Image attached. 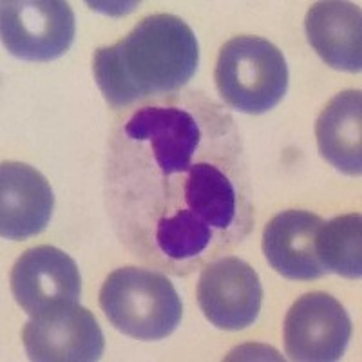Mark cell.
<instances>
[{
	"label": "cell",
	"mask_w": 362,
	"mask_h": 362,
	"mask_svg": "<svg viewBox=\"0 0 362 362\" xmlns=\"http://www.w3.org/2000/svg\"><path fill=\"white\" fill-rule=\"evenodd\" d=\"M322 219L308 210H284L264 226L263 252L270 267L286 279L313 281L325 276L315 243Z\"/></svg>",
	"instance_id": "8fae6325"
},
{
	"label": "cell",
	"mask_w": 362,
	"mask_h": 362,
	"mask_svg": "<svg viewBox=\"0 0 362 362\" xmlns=\"http://www.w3.org/2000/svg\"><path fill=\"white\" fill-rule=\"evenodd\" d=\"M283 337L292 361H339L350 342L351 319L329 293H305L286 313Z\"/></svg>",
	"instance_id": "8992f818"
},
{
	"label": "cell",
	"mask_w": 362,
	"mask_h": 362,
	"mask_svg": "<svg viewBox=\"0 0 362 362\" xmlns=\"http://www.w3.org/2000/svg\"><path fill=\"white\" fill-rule=\"evenodd\" d=\"M198 303L206 321L226 332L252 326L263 305L257 272L239 257H219L202 268Z\"/></svg>",
	"instance_id": "52a82bcc"
},
{
	"label": "cell",
	"mask_w": 362,
	"mask_h": 362,
	"mask_svg": "<svg viewBox=\"0 0 362 362\" xmlns=\"http://www.w3.org/2000/svg\"><path fill=\"white\" fill-rule=\"evenodd\" d=\"M11 292L29 317L78 303L80 270L60 248L40 245L21 255L11 270Z\"/></svg>",
	"instance_id": "9c48e42d"
},
{
	"label": "cell",
	"mask_w": 362,
	"mask_h": 362,
	"mask_svg": "<svg viewBox=\"0 0 362 362\" xmlns=\"http://www.w3.org/2000/svg\"><path fill=\"white\" fill-rule=\"evenodd\" d=\"M100 308L118 332L138 341L169 337L183 315V305L167 276L140 267L109 274L100 290Z\"/></svg>",
	"instance_id": "3957f363"
},
{
	"label": "cell",
	"mask_w": 362,
	"mask_h": 362,
	"mask_svg": "<svg viewBox=\"0 0 362 362\" xmlns=\"http://www.w3.org/2000/svg\"><path fill=\"white\" fill-rule=\"evenodd\" d=\"M51 185L31 165L4 161L0 167V234L22 241L40 234L53 214Z\"/></svg>",
	"instance_id": "30bf717a"
},
{
	"label": "cell",
	"mask_w": 362,
	"mask_h": 362,
	"mask_svg": "<svg viewBox=\"0 0 362 362\" xmlns=\"http://www.w3.org/2000/svg\"><path fill=\"white\" fill-rule=\"evenodd\" d=\"M321 156L348 176L362 173V96L344 90L326 103L315 124Z\"/></svg>",
	"instance_id": "4fadbf2b"
},
{
	"label": "cell",
	"mask_w": 362,
	"mask_h": 362,
	"mask_svg": "<svg viewBox=\"0 0 362 362\" xmlns=\"http://www.w3.org/2000/svg\"><path fill=\"white\" fill-rule=\"evenodd\" d=\"M216 87L228 107L245 115L274 109L288 89V66L272 42L261 37H234L219 51Z\"/></svg>",
	"instance_id": "277c9868"
},
{
	"label": "cell",
	"mask_w": 362,
	"mask_h": 362,
	"mask_svg": "<svg viewBox=\"0 0 362 362\" xmlns=\"http://www.w3.org/2000/svg\"><path fill=\"white\" fill-rule=\"evenodd\" d=\"M317 257L325 274H337L348 279L362 276V218L355 214L337 216L322 223L317 234Z\"/></svg>",
	"instance_id": "5bb4252c"
},
{
	"label": "cell",
	"mask_w": 362,
	"mask_h": 362,
	"mask_svg": "<svg viewBox=\"0 0 362 362\" xmlns=\"http://www.w3.org/2000/svg\"><path fill=\"white\" fill-rule=\"evenodd\" d=\"M198 38L185 21L169 13L141 18L131 33L93 54V74L109 107L170 95L198 71Z\"/></svg>",
	"instance_id": "7a4b0ae2"
},
{
	"label": "cell",
	"mask_w": 362,
	"mask_h": 362,
	"mask_svg": "<svg viewBox=\"0 0 362 362\" xmlns=\"http://www.w3.org/2000/svg\"><path fill=\"white\" fill-rule=\"evenodd\" d=\"M103 198L136 259L187 277L254 228L245 145L232 115L202 90L122 109L109 132Z\"/></svg>",
	"instance_id": "6da1fadb"
},
{
	"label": "cell",
	"mask_w": 362,
	"mask_h": 362,
	"mask_svg": "<svg viewBox=\"0 0 362 362\" xmlns=\"http://www.w3.org/2000/svg\"><path fill=\"white\" fill-rule=\"evenodd\" d=\"M306 37L315 53L339 71L362 69V15L351 2L322 0L308 9Z\"/></svg>",
	"instance_id": "7c38bea8"
},
{
	"label": "cell",
	"mask_w": 362,
	"mask_h": 362,
	"mask_svg": "<svg viewBox=\"0 0 362 362\" xmlns=\"http://www.w3.org/2000/svg\"><path fill=\"white\" fill-rule=\"evenodd\" d=\"M22 342L28 357L37 362L100 361L105 348L95 315L78 303L31 317Z\"/></svg>",
	"instance_id": "ba28073f"
},
{
	"label": "cell",
	"mask_w": 362,
	"mask_h": 362,
	"mask_svg": "<svg viewBox=\"0 0 362 362\" xmlns=\"http://www.w3.org/2000/svg\"><path fill=\"white\" fill-rule=\"evenodd\" d=\"M0 6L2 44L13 57L31 62H49L69 51L76 22L67 2L4 0Z\"/></svg>",
	"instance_id": "5b68a950"
}]
</instances>
